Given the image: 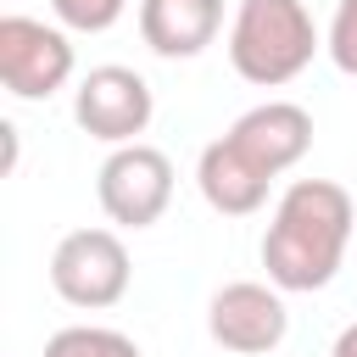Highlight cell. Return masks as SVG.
<instances>
[{"instance_id": "1", "label": "cell", "mask_w": 357, "mask_h": 357, "mask_svg": "<svg viewBox=\"0 0 357 357\" xmlns=\"http://www.w3.org/2000/svg\"><path fill=\"white\" fill-rule=\"evenodd\" d=\"M351 229H357V206L335 178H296L273 201V218L262 234L268 284H279L284 296L324 290L346 262Z\"/></svg>"}, {"instance_id": "2", "label": "cell", "mask_w": 357, "mask_h": 357, "mask_svg": "<svg viewBox=\"0 0 357 357\" xmlns=\"http://www.w3.org/2000/svg\"><path fill=\"white\" fill-rule=\"evenodd\" d=\"M318 28L312 11L301 0H240L234 22H229V67L257 84V89H279L290 78H301L318 56Z\"/></svg>"}, {"instance_id": "3", "label": "cell", "mask_w": 357, "mask_h": 357, "mask_svg": "<svg viewBox=\"0 0 357 357\" xmlns=\"http://www.w3.org/2000/svg\"><path fill=\"white\" fill-rule=\"evenodd\" d=\"M128 245L117 229H73L56 240L50 251V284L67 307H84V312H100V307H117L128 296Z\"/></svg>"}, {"instance_id": "4", "label": "cell", "mask_w": 357, "mask_h": 357, "mask_svg": "<svg viewBox=\"0 0 357 357\" xmlns=\"http://www.w3.org/2000/svg\"><path fill=\"white\" fill-rule=\"evenodd\" d=\"M95 195H100V212L117 229H151L167 212V201H173V162H167V151H156L145 139L112 145V156L95 173Z\"/></svg>"}, {"instance_id": "5", "label": "cell", "mask_w": 357, "mask_h": 357, "mask_svg": "<svg viewBox=\"0 0 357 357\" xmlns=\"http://www.w3.org/2000/svg\"><path fill=\"white\" fill-rule=\"evenodd\" d=\"M73 61L78 56H73L67 28L39 22V17H17V11L0 17V84L17 100H50L56 89H67Z\"/></svg>"}, {"instance_id": "6", "label": "cell", "mask_w": 357, "mask_h": 357, "mask_svg": "<svg viewBox=\"0 0 357 357\" xmlns=\"http://www.w3.org/2000/svg\"><path fill=\"white\" fill-rule=\"evenodd\" d=\"M73 117H78V128H84L89 139L134 145V139L151 128V117H156V95H151V84H145L134 67L106 61V67H89V73L78 78V89H73Z\"/></svg>"}, {"instance_id": "7", "label": "cell", "mask_w": 357, "mask_h": 357, "mask_svg": "<svg viewBox=\"0 0 357 357\" xmlns=\"http://www.w3.org/2000/svg\"><path fill=\"white\" fill-rule=\"evenodd\" d=\"M206 335L223 351L240 357H262L290 335V312H284V290L262 284V279H234L206 301Z\"/></svg>"}, {"instance_id": "8", "label": "cell", "mask_w": 357, "mask_h": 357, "mask_svg": "<svg viewBox=\"0 0 357 357\" xmlns=\"http://www.w3.org/2000/svg\"><path fill=\"white\" fill-rule=\"evenodd\" d=\"M229 139L262 167V173H290L307 151H312V112L296 100H262L251 112H240L229 123Z\"/></svg>"}, {"instance_id": "9", "label": "cell", "mask_w": 357, "mask_h": 357, "mask_svg": "<svg viewBox=\"0 0 357 357\" xmlns=\"http://www.w3.org/2000/svg\"><path fill=\"white\" fill-rule=\"evenodd\" d=\"M195 184H201V201H206L212 212H223V218H251V212H262V201H268V190H273V173H262V167L223 134V139H212V145L201 151Z\"/></svg>"}, {"instance_id": "10", "label": "cell", "mask_w": 357, "mask_h": 357, "mask_svg": "<svg viewBox=\"0 0 357 357\" xmlns=\"http://www.w3.org/2000/svg\"><path fill=\"white\" fill-rule=\"evenodd\" d=\"M223 28V0H139V39L167 56L190 61L201 56Z\"/></svg>"}, {"instance_id": "11", "label": "cell", "mask_w": 357, "mask_h": 357, "mask_svg": "<svg viewBox=\"0 0 357 357\" xmlns=\"http://www.w3.org/2000/svg\"><path fill=\"white\" fill-rule=\"evenodd\" d=\"M45 357H145L134 335L106 329V324H67L45 340Z\"/></svg>"}, {"instance_id": "12", "label": "cell", "mask_w": 357, "mask_h": 357, "mask_svg": "<svg viewBox=\"0 0 357 357\" xmlns=\"http://www.w3.org/2000/svg\"><path fill=\"white\" fill-rule=\"evenodd\" d=\"M50 11L67 33H106L128 11V0H50Z\"/></svg>"}, {"instance_id": "13", "label": "cell", "mask_w": 357, "mask_h": 357, "mask_svg": "<svg viewBox=\"0 0 357 357\" xmlns=\"http://www.w3.org/2000/svg\"><path fill=\"white\" fill-rule=\"evenodd\" d=\"M324 50H329V61H335L346 78H357V0H340V6H335L329 33H324Z\"/></svg>"}, {"instance_id": "14", "label": "cell", "mask_w": 357, "mask_h": 357, "mask_svg": "<svg viewBox=\"0 0 357 357\" xmlns=\"http://www.w3.org/2000/svg\"><path fill=\"white\" fill-rule=\"evenodd\" d=\"M329 357H357V324H346V329L335 335V346H329Z\"/></svg>"}]
</instances>
